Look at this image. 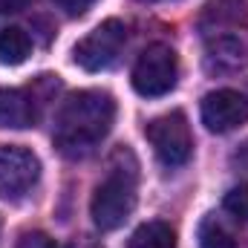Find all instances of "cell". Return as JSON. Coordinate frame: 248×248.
Listing matches in <instances>:
<instances>
[{
  "instance_id": "ba28073f",
  "label": "cell",
  "mask_w": 248,
  "mask_h": 248,
  "mask_svg": "<svg viewBox=\"0 0 248 248\" xmlns=\"http://www.w3.org/2000/svg\"><path fill=\"white\" fill-rule=\"evenodd\" d=\"M248 63V49L246 44L234 35H219L205 55V66L208 72H237Z\"/></svg>"
},
{
  "instance_id": "2e32d148",
  "label": "cell",
  "mask_w": 248,
  "mask_h": 248,
  "mask_svg": "<svg viewBox=\"0 0 248 248\" xmlns=\"http://www.w3.org/2000/svg\"><path fill=\"white\" fill-rule=\"evenodd\" d=\"M32 0H0V17L3 15H15V12H23Z\"/></svg>"
},
{
  "instance_id": "6da1fadb",
  "label": "cell",
  "mask_w": 248,
  "mask_h": 248,
  "mask_svg": "<svg viewBox=\"0 0 248 248\" xmlns=\"http://www.w3.org/2000/svg\"><path fill=\"white\" fill-rule=\"evenodd\" d=\"M113 122H116V101L110 93L78 90L63 98L55 113L52 141L66 159H84L107 139Z\"/></svg>"
},
{
  "instance_id": "52a82bcc",
  "label": "cell",
  "mask_w": 248,
  "mask_h": 248,
  "mask_svg": "<svg viewBox=\"0 0 248 248\" xmlns=\"http://www.w3.org/2000/svg\"><path fill=\"white\" fill-rule=\"evenodd\" d=\"M248 122V95L237 90H214L202 98V124L211 133H228Z\"/></svg>"
},
{
  "instance_id": "4fadbf2b",
  "label": "cell",
  "mask_w": 248,
  "mask_h": 248,
  "mask_svg": "<svg viewBox=\"0 0 248 248\" xmlns=\"http://www.w3.org/2000/svg\"><path fill=\"white\" fill-rule=\"evenodd\" d=\"M199 248H237V240L217 217H205L199 225Z\"/></svg>"
},
{
  "instance_id": "7a4b0ae2",
  "label": "cell",
  "mask_w": 248,
  "mask_h": 248,
  "mask_svg": "<svg viewBox=\"0 0 248 248\" xmlns=\"http://www.w3.org/2000/svg\"><path fill=\"white\" fill-rule=\"evenodd\" d=\"M133 208H136V162H130L124 168L122 150H119L110 165L107 179L93 193L90 214H93V222L98 231H116L127 222Z\"/></svg>"
},
{
  "instance_id": "3957f363",
  "label": "cell",
  "mask_w": 248,
  "mask_h": 248,
  "mask_svg": "<svg viewBox=\"0 0 248 248\" xmlns=\"http://www.w3.org/2000/svg\"><path fill=\"white\" fill-rule=\"evenodd\" d=\"M144 136L165 168H182L193 153V136L182 110H170L144 127Z\"/></svg>"
},
{
  "instance_id": "277c9868",
  "label": "cell",
  "mask_w": 248,
  "mask_h": 248,
  "mask_svg": "<svg viewBox=\"0 0 248 248\" xmlns=\"http://www.w3.org/2000/svg\"><path fill=\"white\" fill-rule=\"evenodd\" d=\"M124 44H127V26L122 20L110 17V20L98 23L90 35H84L75 44L72 58L87 72H104L122 58Z\"/></svg>"
},
{
  "instance_id": "ac0fdd59",
  "label": "cell",
  "mask_w": 248,
  "mask_h": 248,
  "mask_svg": "<svg viewBox=\"0 0 248 248\" xmlns=\"http://www.w3.org/2000/svg\"><path fill=\"white\" fill-rule=\"evenodd\" d=\"M144 3H156V0H144Z\"/></svg>"
},
{
  "instance_id": "9a60e30c",
  "label": "cell",
  "mask_w": 248,
  "mask_h": 248,
  "mask_svg": "<svg viewBox=\"0 0 248 248\" xmlns=\"http://www.w3.org/2000/svg\"><path fill=\"white\" fill-rule=\"evenodd\" d=\"M58 9H61L63 15H69V17H78V15H84L95 0H52Z\"/></svg>"
},
{
  "instance_id": "5b68a950",
  "label": "cell",
  "mask_w": 248,
  "mask_h": 248,
  "mask_svg": "<svg viewBox=\"0 0 248 248\" xmlns=\"http://www.w3.org/2000/svg\"><path fill=\"white\" fill-rule=\"evenodd\" d=\"M176 75H179L176 52L168 44H150L133 66V87L144 98H159L176 87Z\"/></svg>"
},
{
  "instance_id": "5bb4252c",
  "label": "cell",
  "mask_w": 248,
  "mask_h": 248,
  "mask_svg": "<svg viewBox=\"0 0 248 248\" xmlns=\"http://www.w3.org/2000/svg\"><path fill=\"white\" fill-rule=\"evenodd\" d=\"M225 211L234 219H248V187H231L225 196Z\"/></svg>"
},
{
  "instance_id": "e0dca14e",
  "label": "cell",
  "mask_w": 248,
  "mask_h": 248,
  "mask_svg": "<svg viewBox=\"0 0 248 248\" xmlns=\"http://www.w3.org/2000/svg\"><path fill=\"white\" fill-rule=\"evenodd\" d=\"M63 248H101V246H95L93 240H87V237H84V240H72L69 246H63Z\"/></svg>"
},
{
  "instance_id": "30bf717a",
  "label": "cell",
  "mask_w": 248,
  "mask_h": 248,
  "mask_svg": "<svg viewBox=\"0 0 248 248\" xmlns=\"http://www.w3.org/2000/svg\"><path fill=\"white\" fill-rule=\"evenodd\" d=\"M248 17V3L246 0H211L199 17V29L202 32H225L237 23H243Z\"/></svg>"
},
{
  "instance_id": "7c38bea8",
  "label": "cell",
  "mask_w": 248,
  "mask_h": 248,
  "mask_svg": "<svg viewBox=\"0 0 248 248\" xmlns=\"http://www.w3.org/2000/svg\"><path fill=\"white\" fill-rule=\"evenodd\" d=\"M29 52H32V41L20 26L0 29V63L17 66L29 58Z\"/></svg>"
},
{
  "instance_id": "8fae6325",
  "label": "cell",
  "mask_w": 248,
  "mask_h": 248,
  "mask_svg": "<svg viewBox=\"0 0 248 248\" xmlns=\"http://www.w3.org/2000/svg\"><path fill=\"white\" fill-rule=\"evenodd\" d=\"M127 248H176V234L168 222L153 219V222H144L136 228Z\"/></svg>"
},
{
  "instance_id": "8992f818",
  "label": "cell",
  "mask_w": 248,
  "mask_h": 248,
  "mask_svg": "<svg viewBox=\"0 0 248 248\" xmlns=\"http://www.w3.org/2000/svg\"><path fill=\"white\" fill-rule=\"evenodd\" d=\"M41 179V162L20 144H0V199L20 202Z\"/></svg>"
},
{
  "instance_id": "9c48e42d",
  "label": "cell",
  "mask_w": 248,
  "mask_h": 248,
  "mask_svg": "<svg viewBox=\"0 0 248 248\" xmlns=\"http://www.w3.org/2000/svg\"><path fill=\"white\" fill-rule=\"evenodd\" d=\"M38 119L35 98L23 90H0V127L23 130L32 127Z\"/></svg>"
}]
</instances>
